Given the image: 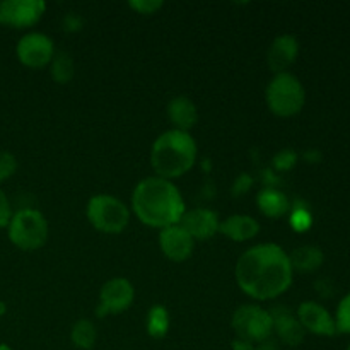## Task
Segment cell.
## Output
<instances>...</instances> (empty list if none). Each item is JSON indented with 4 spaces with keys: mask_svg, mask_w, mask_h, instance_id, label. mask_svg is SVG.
<instances>
[{
    "mask_svg": "<svg viewBox=\"0 0 350 350\" xmlns=\"http://www.w3.org/2000/svg\"><path fill=\"white\" fill-rule=\"evenodd\" d=\"M231 327L236 337L253 345L269 342L273 335V321L270 311L263 310L258 304H243L234 311L231 318Z\"/></svg>",
    "mask_w": 350,
    "mask_h": 350,
    "instance_id": "obj_7",
    "label": "cell"
},
{
    "mask_svg": "<svg viewBox=\"0 0 350 350\" xmlns=\"http://www.w3.org/2000/svg\"><path fill=\"white\" fill-rule=\"evenodd\" d=\"M334 318L335 327H337V334L350 335V293L340 299Z\"/></svg>",
    "mask_w": 350,
    "mask_h": 350,
    "instance_id": "obj_23",
    "label": "cell"
},
{
    "mask_svg": "<svg viewBox=\"0 0 350 350\" xmlns=\"http://www.w3.org/2000/svg\"><path fill=\"white\" fill-rule=\"evenodd\" d=\"M16 171H17L16 157H14L10 152L0 150V183L9 180L10 176H14Z\"/></svg>",
    "mask_w": 350,
    "mask_h": 350,
    "instance_id": "obj_26",
    "label": "cell"
},
{
    "mask_svg": "<svg viewBox=\"0 0 350 350\" xmlns=\"http://www.w3.org/2000/svg\"><path fill=\"white\" fill-rule=\"evenodd\" d=\"M96 338H98V332L92 321L89 320H79L75 321L70 332L72 344L81 350H91L94 347Z\"/></svg>",
    "mask_w": 350,
    "mask_h": 350,
    "instance_id": "obj_22",
    "label": "cell"
},
{
    "mask_svg": "<svg viewBox=\"0 0 350 350\" xmlns=\"http://www.w3.org/2000/svg\"><path fill=\"white\" fill-rule=\"evenodd\" d=\"M256 205L260 212L270 219H280L289 212L291 202L282 190L273 187H267L256 195Z\"/></svg>",
    "mask_w": 350,
    "mask_h": 350,
    "instance_id": "obj_18",
    "label": "cell"
},
{
    "mask_svg": "<svg viewBox=\"0 0 350 350\" xmlns=\"http://www.w3.org/2000/svg\"><path fill=\"white\" fill-rule=\"evenodd\" d=\"M219 224H221V221H219L217 214L205 207L187 211L180 221L181 228L187 229L188 234L195 241H205V239H211L212 236L217 234Z\"/></svg>",
    "mask_w": 350,
    "mask_h": 350,
    "instance_id": "obj_13",
    "label": "cell"
},
{
    "mask_svg": "<svg viewBox=\"0 0 350 350\" xmlns=\"http://www.w3.org/2000/svg\"><path fill=\"white\" fill-rule=\"evenodd\" d=\"M219 232L236 243H245L260 232V224L255 217L246 214H234L219 224Z\"/></svg>",
    "mask_w": 350,
    "mask_h": 350,
    "instance_id": "obj_16",
    "label": "cell"
},
{
    "mask_svg": "<svg viewBox=\"0 0 350 350\" xmlns=\"http://www.w3.org/2000/svg\"><path fill=\"white\" fill-rule=\"evenodd\" d=\"M270 317L273 321V334H277L282 344L289 347H297L303 344L306 332L301 327L296 313H293L289 308L277 306L270 311Z\"/></svg>",
    "mask_w": 350,
    "mask_h": 350,
    "instance_id": "obj_15",
    "label": "cell"
},
{
    "mask_svg": "<svg viewBox=\"0 0 350 350\" xmlns=\"http://www.w3.org/2000/svg\"><path fill=\"white\" fill-rule=\"evenodd\" d=\"M289 260L294 272L313 273L318 269H321V265L325 262V255L318 246L306 245L294 250L293 253H289Z\"/></svg>",
    "mask_w": 350,
    "mask_h": 350,
    "instance_id": "obj_19",
    "label": "cell"
},
{
    "mask_svg": "<svg viewBox=\"0 0 350 350\" xmlns=\"http://www.w3.org/2000/svg\"><path fill=\"white\" fill-rule=\"evenodd\" d=\"M313 224V217L311 212L306 207H296L291 214V226L296 229L297 232H304L311 228Z\"/></svg>",
    "mask_w": 350,
    "mask_h": 350,
    "instance_id": "obj_24",
    "label": "cell"
},
{
    "mask_svg": "<svg viewBox=\"0 0 350 350\" xmlns=\"http://www.w3.org/2000/svg\"><path fill=\"white\" fill-rule=\"evenodd\" d=\"M7 231L10 243L23 252H36L43 248L50 234L46 217L36 208H23L16 212L10 217Z\"/></svg>",
    "mask_w": 350,
    "mask_h": 350,
    "instance_id": "obj_5",
    "label": "cell"
},
{
    "mask_svg": "<svg viewBox=\"0 0 350 350\" xmlns=\"http://www.w3.org/2000/svg\"><path fill=\"white\" fill-rule=\"evenodd\" d=\"M132 211L142 224L164 229L180 224L187 212L176 185L159 176L144 178L132 193Z\"/></svg>",
    "mask_w": 350,
    "mask_h": 350,
    "instance_id": "obj_2",
    "label": "cell"
},
{
    "mask_svg": "<svg viewBox=\"0 0 350 350\" xmlns=\"http://www.w3.org/2000/svg\"><path fill=\"white\" fill-rule=\"evenodd\" d=\"M0 350H12V349H10V347H9V345L2 344V345H0Z\"/></svg>",
    "mask_w": 350,
    "mask_h": 350,
    "instance_id": "obj_35",
    "label": "cell"
},
{
    "mask_svg": "<svg viewBox=\"0 0 350 350\" xmlns=\"http://www.w3.org/2000/svg\"><path fill=\"white\" fill-rule=\"evenodd\" d=\"M170 325H171V318L170 313L164 306H152L147 313V320H146V328L149 337L156 338V340H161L167 335L170 332Z\"/></svg>",
    "mask_w": 350,
    "mask_h": 350,
    "instance_id": "obj_20",
    "label": "cell"
},
{
    "mask_svg": "<svg viewBox=\"0 0 350 350\" xmlns=\"http://www.w3.org/2000/svg\"><path fill=\"white\" fill-rule=\"evenodd\" d=\"M253 185V180L250 174H241V176H238V180H236L234 183V195H241V193H246V191L252 188Z\"/></svg>",
    "mask_w": 350,
    "mask_h": 350,
    "instance_id": "obj_30",
    "label": "cell"
},
{
    "mask_svg": "<svg viewBox=\"0 0 350 350\" xmlns=\"http://www.w3.org/2000/svg\"><path fill=\"white\" fill-rule=\"evenodd\" d=\"M347 350H350V344H349V345H347Z\"/></svg>",
    "mask_w": 350,
    "mask_h": 350,
    "instance_id": "obj_36",
    "label": "cell"
},
{
    "mask_svg": "<svg viewBox=\"0 0 350 350\" xmlns=\"http://www.w3.org/2000/svg\"><path fill=\"white\" fill-rule=\"evenodd\" d=\"M255 350H280L279 347H277L275 344H272V342H263V344H258L255 347Z\"/></svg>",
    "mask_w": 350,
    "mask_h": 350,
    "instance_id": "obj_33",
    "label": "cell"
},
{
    "mask_svg": "<svg viewBox=\"0 0 350 350\" xmlns=\"http://www.w3.org/2000/svg\"><path fill=\"white\" fill-rule=\"evenodd\" d=\"M299 55V41L293 34H280L267 51V64L273 74H282L297 60Z\"/></svg>",
    "mask_w": 350,
    "mask_h": 350,
    "instance_id": "obj_14",
    "label": "cell"
},
{
    "mask_svg": "<svg viewBox=\"0 0 350 350\" xmlns=\"http://www.w3.org/2000/svg\"><path fill=\"white\" fill-rule=\"evenodd\" d=\"M75 74L74 58L65 51H57L50 64V75L57 84H68Z\"/></svg>",
    "mask_w": 350,
    "mask_h": 350,
    "instance_id": "obj_21",
    "label": "cell"
},
{
    "mask_svg": "<svg viewBox=\"0 0 350 350\" xmlns=\"http://www.w3.org/2000/svg\"><path fill=\"white\" fill-rule=\"evenodd\" d=\"M297 154L293 149H282L273 157V166L279 171H289L296 166Z\"/></svg>",
    "mask_w": 350,
    "mask_h": 350,
    "instance_id": "obj_25",
    "label": "cell"
},
{
    "mask_svg": "<svg viewBox=\"0 0 350 350\" xmlns=\"http://www.w3.org/2000/svg\"><path fill=\"white\" fill-rule=\"evenodd\" d=\"M10 217H12V212H10L9 198H7L5 193L0 190V229L9 226Z\"/></svg>",
    "mask_w": 350,
    "mask_h": 350,
    "instance_id": "obj_28",
    "label": "cell"
},
{
    "mask_svg": "<svg viewBox=\"0 0 350 350\" xmlns=\"http://www.w3.org/2000/svg\"><path fill=\"white\" fill-rule=\"evenodd\" d=\"M64 29L68 31V33H77V31L82 29V17L77 16V14L70 12L65 16L64 19Z\"/></svg>",
    "mask_w": 350,
    "mask_h": 350,
    "instance_id": "obj_29",
    "label": "cell"
},
{
    "mask_svg": "<svg viewBox=\"0 0 350 350\" xmlns=\"http://www.w3.org/2000/svg\"><path fill=\"white\" fill-rule=\"evenodd\" d=\"M46 3L41 0H5L0 2V24L24 29L31 27L43 17Z\"/></svg>",
    "mask_w": 350,
    "mask_h": 350,
    "instance_id": "obj_10",
    "label": "cell"
},
{
    "mask_svg": "<svg viewBox=\"0 0 350 350\" xmlns=\"http://www.w3.org/2000/svg\"><path fill=\"white\" fill-rule=\"evenodd\" d=\"M133 299H135V289H133L132 282L123 277H115L101 287L96 313L98 317L123 313L132 306Z\"/></svg>",
    "mask_w": 350,
    "mask_h": 350,
    "instance_id": "obj_9",
    "label": "cell"
},
{
    "mask_svg": "<svg viewBox=\"0 0 350 350\" xmlns=\"http://www.w3.org/2000/svg\"><path fill=\"white\" fill-rule=\"evenodd\" d=\"M197 163V142L190 132L167 130L161 133L150 149V164L156 176L176 180L187 174Z\"/></svg>",
    "mask_w": 350,
    "mask_h": 350,
    "instance_id": "obj_3",
    "label": "cell"
},
{
    "mask_svg": "<svg viewBox=\"0 0 350 350\" xmlns=\"http://www.w3.org/2000/svg\"><path fill=\"white\" fill-rule=\"evenodd\" d=\"M55 53V44L50 36L43 33H27L19 40L16 55L21 64L27 68H44L51 64Z\"/></svg>",
    "mask_w": 350,
    "mask_h": 350,
    "instance_id": "obj_8",
    "label": "cell"
},
{
    "mask_svg": "<svg viewBox=\"0 0 350 350\" xmlns=\"http://www.w3.org/2000/svg\"><path fill=\"white\" fill-rule=\"evenodd\" d=\"M159 246L167 260L181 263L190 258L193 253L195 239L188 234L187 229L181 228L180 224H174L161 229Z\"/></svg>",
    "mask_w": 350,
    "mask_h": 350,
    "instance_id": "obj_12",
    "label": "cell"
},
{
    "mask_svg": "<svg viewBox=\"0 0 350 350\" xmlns=\"http://www.w3.org/2000/svg\"><path fill=\"white\" fill-rule=\"evenodd\" d=\"M167 118L173 123L174 130L190 132L198 122V109L195 103L187 96H178L167 105Z\"/></svg>",
    "mask_w": 350,
    "mask_h": 350,
    "instance_id": "obj_17",
    "label": "cell"
},
{
    "mask_svg": "<svg viewBox=\"0 0 350 350\" xmlns=\"http://www.w3.org/2000/svg\"><path fill=\"white\" fill-rule=\"evenodd\" d=\"M163 5L164 3L161 0H132V2H129L130 9L135 10L140 16H150V14L163 9Z\"/></svg>",
    "mask_w": 350,
    "mask_h": 350,
    "instance_id": "obj_27",
    "label": "cell"
},
{
    "mask_svg": "<svg viewBox=\"0 0 350 350\" xmlns=\"http://www.w3.org/2000/svg\"><path fill=\"white\" fill-rule=\"evenodd\" d=\"M85 215L89 224L105 234H120L130 222V208L120 198L106 193L89 198Z\"/></svg>",
    "mask_w": 350,
    "mask_h": 350,
    "instance_id": "obj_6",
    "label": "cell"
},
{
    "mask_svg": "<svg viewBox=\"0 0 350 350\" xmlns=\"http://www.w3.org/2000/svg\"><path fill=\"white\" fill-rule=\"evenodd\" d=\"M5 311H7V306L2 303V301H0V317H3V314H5Z\"/></svg>",
    "mask_w": 350,
    "mask_h": 350,
    "instance_id": "obj_34",
    "label": "cell"
},
{
    "mask_svg": "<svg viewBox=\"0 0 350 350\" xmlns=\"http://www.w3.org/2000/svg\"><path fill=\"white\" fill-rule=\"evenodd\" d=\"M239 289L256 301L277 299L287 293L294 279L289 253L275 243L248 248L234 269Z\"/></svg>",
    "mask_w": 350,
    "mask_h": 350,
    "instance_id": "obj_1",
    "label": "cell"
},
{
    "mask_svg": "<svg viewBox=\"0 0 350 350\" xmlns=\"http://www.w3.org/2000/svg\"><path fill=\"white\" fill-rule=\"evenodd\" d=\"M296 317L306 334L310 332V334L318 335V337H334V335H337L334 314L317 301L301 303L296 311Z\"/></svg>",
    "mask_w": 350,
    "mask_h": 350,
    "instance_id": "obj_11",
    "label": "cell"
},
{
    "mask_svg": "<svg viewBox=\"0 0 350 350\" xmlns=\"http://www.w3.org/2000/svg\"><path fill=\"white\" fill-rule=\"evenodd\" d=\"M265 101L270 111L280 118H291L301 113L306 103L303 82L291 72L273 75L265 89Z\"/></svg>",
    "mask_w": 350,
    "mask_h": 350,
    "instance_id": "obj_4",
    "label": "cell"
},
{
    "mask_svg": "<svg viewBox=\"0 0 350 350\" xmlns=\"http://www.w3.org/2000/svg\"><path fill=\"white\" fill-rule=\"evenodd\" d=\"M255 347L256 345H253L252 342H246V340H243V338H238V337H236L231 344L232 350H255Z\"/></svg>",
    "mask_w": 350,
    "mask_h": 350,
    "instance_id": "obj_31",
    "label": "cell"
},
{
    "mask_svg": "<svg viewBox=\"0 0 350 350\" xmlns=\"http://www.w3.org/2000/svg\"><path fill=\"white\" fill-rule=\"evenodd\" d=\"M304 159H306L308 163H311V164H317V163H320V161H321V152H320V150H317V149H310L306 154H304Z\"/></svg>",
    "mask_w": 350,
    "mask_h": 350,
    "instance_id": "obj_32",
    "label": "cell"
}]
</instances>
